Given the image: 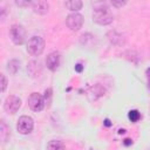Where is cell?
Instances as JSON below:
<instances>
[{
  "label": "cell",
  "instance_id": "6da1fadb",
  "mask_svg": "<svg viewBox=\"0 0 150 150\" xmlns=\"http://www.w3.org/2000/svg\"><path fill=\"white\" fill-rule=\"evenodd\" d=\"M93 19L96 23L105 26V25H109L112 22L114 15H112V13L108 6H101V7H97L94 9Z\"/></svg>",
  "mask_w": 150,
  "mask_h": 150
},
{
  "label": "cell",
  "instance_id": "7a4b0ae2",
  "mask_svg": "<svg viewBox=\"0 0 150 150\" xmlns=\"http://www.w3.org/2000/svg\"><path fill=\"white\" fill-rule=\"evenodd\" d=\"M45 49V40L41 36H32L27 43V52L33 56H39Z\"/></svg>",
  "mask_w": 150,
  "mask_h": 150
},
{
  "label": "cell",
  "instance_id": "3957f363",
  "mask_svg": "<svg viewBox=\"0 0 150 150\" xmlns=\"http://www.w3.org/2000/svg\"><path fill=\"white\" fill-rule=\"evenodd\" d=\"M9 36L15 45L21 46L26 40V30L21 25H12L9 28Z\"/></svg>",
  "mask_w": 150,
  "mask_h": 150
},
{
  "label": "cell",
  "instance_id": "277c9868",
  "mask_svg": "<svg viewBox=\"0 0 150 150\" xmlns=\"http://www.w3.org/2000/svg\"><path fill=\"white\" fill-rule=\"evenodd\" d=\"M33 127H34V121L30 116H21L19 120H18V123H16V129L20 134L22 135H27L29 134L32 130H33Z\"/></svg>",
  "mask_w": 150,
  "mask_h": 150
},
{
  "label": "cell",
  "instance_id": "5b68a950",
  "mask_svg": "<svg viewBox=\"0 0 150 150\" xmlns=\"http://www.w3.org/2000/svg\"><path fill=\"white\" fill-rule=\"evenodd\" d=\"M45 98L41 94L39 93H32L28 97V105L29 108L35 111V112H39L41 111L43 108H45Z\"/></svg>",
  "mask_w": 150,
  "mask_h": 150
},
{
  "label": "cell",
  "instance_id": "8992f818",
  "mask_svg": "<svg viewBox=\"0 0 150 150\" xmlns=\"http://www.w3.org/2000/svg\"><path fill=\"white\" fill-rule=\"evenodd\" d=\"M83 21H84V19H83V16L81 14H79V13H70L69 15H67L66 25H67V27L70 30L76 32V30H79L82 27Z\"/></svg>",
  "mask_w": 150,
  "mask_h": 150
},
{
  "label": "cell",
  "instance_id": "52a82bcc",
  "mask_svg": "<svg viewBox=\"0 0 150 150\" xmlns=\"http://www.w3.org/2000/svg\"><path fill=\"white\" fill-rule=\"evenodd\" d=\"M20 107H21V100L18 96L11 95L5 100L4 108L7 114H15L20 109Z\"/></svg>",
  "mask_w": 150,
  "mask_h": 150
},
{
  "label": "cell",
  "instance_id": "ba28073f",
  "mask_svg": "<svg viewBox=\"0 0 150 150\" xmlns=\"http://www.w3.org/2000/svg\"><path fill=\"white\" fill-rule=\"evenodd\" d=\"M46 66L49 70L55 71L60 66V55H59V53L53 52V53L48 54V56L46 59Z\"/></svg>",
  "mask_w": 150,
  "mask_h": 150
},
{
  "label": "cell",
  "instance_id": "9c48e42d",
  "mask_svg": "<svg viewBox=\"0 0 150 150\" xmlns=\"http://www.w3.org/2000/svg\"><path fill=\"white\" fill-rule=\"evenodd\" d=\"M32 7L33 11L38 14H46L49 9V4L45 0H38V1H33L32 2Z\"/></svg>",
  "mask_w": 150,
  "mask_h": 150
},
{
  "label": "cell",
  "instance_id": "30bf717a",
  "mask_svg": "<svg viewBox=\"0 0 150 150\" xmlns=\"http://www.w3.org/2000/svg\"><path fill=\"white\" fill-rule=\"evenodd\" d=\"M82 6H83V2L82 1H80V0H70V1H67L66 2V7L69 9V11H71V12H77V11H80L81 8H82Z\"/></svg>",
  "mask_w": 150,
  "mask_h": 150
},
{
  "label": "cell",
  "instance_id": "8fae6325",
  "mask_svg": "<svg viewBox=\"0 0 150 150\" xmlns=\"http://www.w3.org/2000/svg\"><path fill=\"white\" fill-rule=\"evenodd\" d=\"M47 150H66V145L62 141H49L47 144Z\"/></svg>",
  "mask_w": 150,
  "mask_h": 150
},
{
  "label": "cell",
  "instance_id": "7c38bea8",
  "mask_svg": "<svg viewBox=\"0 0 150 150\" xmlns=\"http://www.w3.org/2000/svg\"><path fill=\"white\" fill-rule=\"evenodd\" d=\"M0 137L2 142H6L7 138L9 137V128L6 125V123L2 121L1 122V128H0Z\"/></svg>",
  "mask_w": 150,
  "mask_h": 150
},
{
  "label": "cell",
  "instance_id": "4fadbf2b",
  "mask_svg": "<svg viewBox=\"0 0 150 150\" xmlns=\"http://www.w3.org/2000/svg\"><path fill=\"white\" fill-rule=\"evenodd\" d=\"M20 68V62L18 60H11L8 62V66H7V69L11 74H15Z\"/></svg>",
  "mask_w": 150,
  "mask_h": 150
},
{
  "label": "cell",
  "instance_id": "5bb4252c",
  "mask_svg": "<svg viewBox=\"0 0 150 150\" xmlns=\"http://www.w3.org/2000/svg\"><path fill=\"white\" fill-rule=\"evenodd\" d=\"M128 117H129V120L131 121V122H138V120L141 118V112L138 111V110H130L129 112H128Z\"/></svg>",
  "mask_w": 150,
  "mask_h": 150
},
{
  "label": "cell",
  "instance_id": "9a60e30c",
  "mask_svg": "<svg viewBox=\"0 0 150 150\" xmlns=\"http://www.w3.org/2000/svg\"><path fill=\"white\" fill-rule=\"evenodd\" d=\"M43 98H45V103H46L47 105H49V104H50V98H52V89H50V88L45 91Z\"/></svg>",
  "mask_w": 150,
  "mask_h": 150
},
{
  "label": "cell",
  "instance_id": "2e32d148",
  "mask_svg": "<svg viewBox=\"0 0 150 150\" xmlns=\"http://www.w3.org/2000/svg\"><path fill=\"white\" fill-rule=\"evenodd\" d=\"M125 4H127V1H122V0H121V1H115V0H111V5H112L114 7H117V8L124 6Z\"/></svg>",
  "mask_w": 150,
  "mask_h": 150
},
{
  "label": "cell",
  "instance_id": "e0dca14e",
  "mask_svg": "<svg viewBox=\"0 0 150 150\" xmlns=\"http://www.w3.org/2000/svg\"><path fill=\"white\" fill-rule=\"evenodd\" d=\"M1 81H2V87H1V91L4 93L5 90H6V87H7V79H6V76L4 75V74H1Z\"/></svg>",
  "mask_w": 150,
  "mask_h": 150
},
{
  "label": "cell",
  "instance_id": "ac0fdd59",
  "mask_svg": "<svg viewBox=\"0 0 150 150\" xmlns=\"http://www.w3.org/2000/svg\"><path fill=\"white\" fill-rule=\"evenodd\" d=\"M15 4L18 5V6H20V7H25V6H32V1H15Z\"/></svg>",
  "mask_w": 150,
  "mask_h": 150
},
{
  "label": "cell",
  "instance_id": "d6986e66",
  "mask_svg": "<svg viewBox=\"0 0 150 150\" xmlns=\"http://www.w3.org/2000/svg\"><path fill=\"white\" fill-rule=\"evenodd\" d=\"M145 75H146V79H148V86L150 88V67L145 70Z\"/></svg>",
  "mask_w": 150,
  "mask_h": 150
},
{
  "label": "cell",
  "instance_id": "ffe728a7",
  "mask_svg": "<svg viewBox=\"0 0 150 150\" xmlns=\"http://www.w3.org/2000/svg\"><path fill=\"white\" fill-rule=\"evenodd\" d=\"M75 69H76V70L80 73V71H82L83 67H82V64H80V63H79V64H76V66H75Z\"/></svg>",
  "mask_w": 150,
  "mask_h": 150
},
{
  "label": "cell",
  "instance_id": "44dd1931",
  "mask_svg": "<svg viewBox=\"0 0 150 150\" xmlns=\"http://www.w3.org/2000/svg\"><path fill=\"white\" fill-rule=\"evenodd\" d=\"M123 143H124V145H130V144H132V141H131V139H129V138H125Z\"/></svg>",
  "mask_w": 150,
  "mask_h": 150
},
{
  "label": "cell",
  "instance_id": "7402d4cb",
  "mask_svg": "<svg viewBox=\"0 0 150 150\" xmlns=\"http://www.w3.org/2000/svg\"><path fill=\"white\" fill-rule=\"evenodd\" d=\"M104 125H105V127H110V125H111V123H110V121H109L108 118L104 120Z\"/></svg>",
  "mask_w": 150,
  "mask_h": 150
}]
</instances>
